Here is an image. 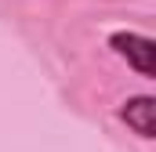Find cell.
Wrapping results in <instances>:
<instances>
[{"label":"cell","instance_id":"1","mask_svg":"<svg viewBox=\"0 0 156 152\" xmlns=\"http://www.w3.org/2000/svg\"><path fill=\"white\" fill-rule=\"evenodd\" d=\"M109 47L116 51L120 58H127V65L134 69L138 76H145V80H153L156 65H153V40L142 36V33H113L109 36Z\"/></svg>","mask_w":156,"mask_h":152},{"label":"cell","instance_id":"2","mask_svg":"<svg viewBox=\"0 0 156 152\" xmlns=\"http://www.w3.org/2000/svg\"><path fill=\"white\" fill-rule=\"evenodd\" d=\"M120 119L138 134V138H156V98L153 94H134V98H127L123 102V109H120Z\"/></svg>","mask_w":156,"mask_h":152}]
</instances>
